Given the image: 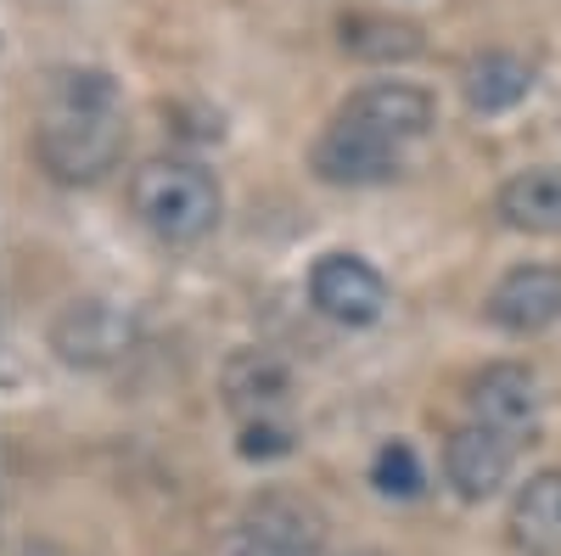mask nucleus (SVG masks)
<instances>
[{"mask_svg": "<svg viewBox=\"0 0 561 556\" xmlns=\"http://www.w3.org/2000/svg\"><path fill=\"white\" fill-rule=\"evenodd\" d=\"M34 152L57 180H96L124 152L118 84L96 68H68L45 84V118L34 129Z\"/></svg>", "mask_w": 561, "mask_h": 556, "instance_id": "obj_1", "label": "nucleus"}, {"mask_svg": "<svg viewBox=\"0 0 561 556\" xmlns=\"http://www.w3.org/2000/svg\"><path fill=\"white\" fill-rule=\"evenodd\" d=\"M129 208L158 242H174V248L203 242L219 225V180L203 163L152 158L129 180Z\"/></svg>", "mask_w": 561, "mask_h": 556, "instance_id": "obj_2", "label": "nucleus"}, {"mask_svg": "<svg viewBox=\"0 0 561 556\" xmlns=\"http://www.w3.org/2000/svg\"><path fill=\"white\" fill-rule=\"evenodd\" d=\"M140 338V320L129 309H118L113 298H73L57 309L51 320V349L62 365H79V371H107L118 365Z\"/></svg>", "mask_w": 561, "mask_h": 556, "instance_id": "obj_3", "label": "nucleus"}, {"mask_svg": "<svg viewBox=\"0 0 561 556\" xmlns=\"http://www.w3.org/2000/svg\"><path fill=\"white\" fill-rule=\"evenodd\" d=\"M337 118L365 129V135H377V141H388V147H410V141H421V135L438 124V102L421 84L377 79V84H359L354 97L337 107Z\"/></svg>", "mask_w": 561, "mask_h": 556, "instance_id": "obj_4", "label": "nucleus"}, {"mask_svg": "<svg viewBox=\"0 0 561 556\" xmlns=\"http://www.w3.org/2000/svg\"><path fill=\"white\" fill-rule=\"evenodd\" d=\"M309 304L325 320H337V327H370L388 309V282L359 253H325L309 270Z\"/></svg>", "mask_w": 561, "mask_h": 556, "instance_id": "obj_5", "label": "nucleus"}, {"mask_svg": "<svg viewBox=\"0 0 561 556\" xmlns=\"http://www.w3.org/2000/svg\"><path fill=\"white\" fill-rule=\"evenodd\" d=\"M466 405H472V422L505 433V439H534L539 428V377L517 360H500V365H483L472 388H466Z\"/></svg>", "mask_w": 561, "mask_h": 556, "instance_id": "obj_6", "label": "nucleus"}, {"mask_svg": "<svg viewBox=\"0 0 561 556\" xmlns=\"http://www.w3.org/2000/svg\"><path fill=\"white\" fill-rule=\"evenodd\" d=\"M483 315L511 338H534L561 320V264H517L489 287Z\"/></svg>", "mask_w": 561, "mask_h": 556, "instance_id": "obj_7", "label": "nucleus"}, {"mask_svg": "<svg viewBox=\"0 0 561 556\" xmlns=\"http://www.w3.org/2000/svg\"><path fill=\"white\" fill-rule=\"evenodd\" d=\"M309 169L325 185H382L404 169V147H388V141H377V135L332 118L325 135L314 141V152H309Z\"/></svg>", "mask_w": 561, "mask_h": 556, "instance_id": "obj_8", "label": "nucleus"}, {"mask_svg": "<svg viewBox=\"0 0 561 556\" xmlns=\"http://www.w3.org/2000/svg\"><path fill=\"white\" fill-rule=\"evenodd\" d=\"M237 529L280 556H320L325 551V512L293 489H264L259 500H248Z\"/></svg>", "mask_w": 561, "mask_h": 556, "instance_id": "obj_9", "label": "nucleus"}, {"mask_svg": "<svg viewBox=\"0 0 561 556\" xmlns=\"http://www.w3.org/2000/svg\"><path fill=\"white\" fill-rule=\"evenodd\" d=\"M511 467H517V439H505L483 422H466L444 444V478L460 500H489L505 489Z\"/></svg>", "mask_w": 561, "mask_h": 556, "instance_id": "obj_10", "label": "nucleus"}, {"mask_svg": "<svg viewBox=\"0 0 561 556\" xmlns=\"http://www.w3.org/2000/svg\"><path fill=\"white\" fill-rule=\"evenodd\" d=\"M287 394H293L287 365L264 349H248L225 365V399L242 422H275V410L287 405Z\"/></svg>", "mask_w": 561, "mask_h": 556, "instance_id": "obj_11", "label": "nucleus"}, {"mask_svg": "<svg viewBox=\"0 0 561 556\" xmlns=\"http://www.w3.org/2000/svg\"><path fill=\"white\" fill-rule=\"evenodd\" d=\"M460 97L472 113L494 118V113H511L517 102L534 97V63H523L517 52H483L466 63L460 73Z\"/></svg>", "mask_w": 561, "mask_h": 556, "instance_id": "obj_12", "label": "nucleus"}, {"mask_svg": "<svg viewBox=\"0 0 561 556\" xmlns=\"http://www.w3.org/2000/svg\"><path fill=\"white\" fill-rule=\"evenodd\" d=\"M511 545L523 556H561V473H539L511 500Z\"/></svg>", "mask_w": 561, "mask_h": 556, "instance_id": "obj_13", "label": "nucleus"}, {"mask_svg": "<svg viewBox=\"0 0 561 556\" xmlns=\"http://www.w3.org/2000/svg\"><path fill=\"white\" fill-rule=\"evenodd\" d=\"M500 219L528 237H561V169H523L500 185Z\"/></svg>", "mask_w": 561, "mask_h": 556, "instance_id": "obj_14", "label": "nucleus"}, {"mask_svg": "<svg viewBox=\"0 0 561 556\" xmlns=\"http://www.w3.org/2000/svg\"><path fill=\"white\" fill-rule=\"evenodd\" d=\"M343 45L365 63H410L421 52V34L410 23H388V18H354V23H343Z\"/></svg>", "mask_w": 561, "mask_h": 556, "instance_id": "obj_15", "label": "nucleus"}, {"mask_svg": "<svg viewBox=\"0 0 561 556\" xmlns=\"http://www.w3.org/2000/svg\"><path fill=\"white\" fill-rule=\"evenodd\" d=\"M370 484H377L382 495H393V500H415L421 489H427V473H421V461L404 439H388L377 450V461H370Z\"/></svg>", "mask_w": 561, "mask_h": 556, "instance_id": "obj_16", "label": "nucleus"}, {"mask_svg": "<svg viewBox=\"0 0 561 556\" xmlns=\"http://www.w3.org/2000/svg\"><path fill=\"white\" fill-rule=\"evenodd\" d=\"M248 461H275L293 450V428L287 422H242V444H237Z\"/></svg>", "mask_w": 561, "mask_h": 556, "instance_id": "obj_17", "label": "nucleus"}, {"mask_svg": "<svg viewBox=\"0 0 561 556\" xmlns=\"http://www.w3.org/2000/svg\"><path fill=\"white\" fill-rule=\"evenodd\" d=\"M225 556H280V551H264L259 540H248L242 529H230V540H225Z\"/></svg>", "mask_w": 561, "mask_h": 556, "instance_id": "obj_18", "label": "nucleus"}, {"mask_svg": "<svg viewBox=\"0 0 561 556\" xmlns=\"http://www.w3.org/2000/svg\"><path fill=\"white\" fill-rule=\"evenodd\" d=\"M12 556H73V551H62V545H45V540H34V545H23V551H12Z\"/></svg>", "mask_w": 561, "mask_h": 556, "instance_id": "obj_19", "label": "nucleus"}]
</instances>
